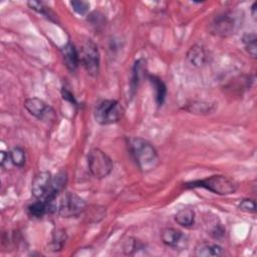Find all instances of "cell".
<instances>
[{
    "instance_id": "cell-1",
    "label": "cell",
    "mask_w": 257,
    "mask_h": 257,
    "mask_svg": "<svg viewBox=\"0 0 257 257\" xmlns=\"http://www.w3.org/2000/svg\"><path fill=\"white\" fill-rule=\"evenodd\" d=\"M127 146L136 165L143 173L152 172L159 166L160 157L149 141L142 138H130Z\"/></svg>"
},
{
    "instance_id": "cell-2",
    "label": "cell",
    "mask_w": 257,
    "mask_h": 257,
    "mask_svg": "<svg viewBox=\"0 0 257 257\" xmlns=\"http://www.w3.org/2000/svg\"><path fill=\"white\" fill-rule=\"evenodd\" d=\"M186 188H203L206 189L214 194L221 195V196H227L234 194L238 189V183L224 175H214L211 177H208L206 179L197 180L193 182H189L185 184Z\"/></svg>"
},
{
    "instance_id": "cell-3",
    "label": "cell",
    "mask_w": 257,
    "mask_h": 257,
    "mask_svg": "<svg viewBox=\"0 0 257 257\" xmlns=\"http://www.w3.org/2000/svg\"><path fill=\"white\" fill-rule=\"evenodd\" d=\"M87 166L91 176L97 180L106 178L113 169L110 157L98 148H93L88 152Z\"/></svg>"
},
{
    "instance_id": "cell-4",
    "label": "cell",
    "mask_w": 257,
    "mask_h": 257,
    "mask_svg": "<svg viewBox=\"0 0 257 257\" xmlns=\"http://www.w3.org/2000/svg\"><path fill=\"white\" fill-rule=\"evenodd\" d=\"M123 114V108L115 99H103L94 108V119L101 125L117 122Z\"/></svg>"
},
{
    "instance_id": "cell-5",
    "label": "cell",
    "mask_w": 257,
    "mask_h": 257,
    "mask_svg": "<svg viewBox=\"0 0 257 257\" xmlns=\"http://www.w3.org/2000/svg\"><path fill=\"white\" fill-rule=\"evenodd\" d=\"M78 54L80 63H82L86 72L91 76H96L99 71L100 59L96 44L91 39L86 38L81 42Z\"/></svg>"
},
{
    "instance_id": "cell-6",
    "label": "cell",
    "mask_w": 257,
    "mask_h": 257,
    "mask_svg": "<svg viewBox=\"0 0 257 257\" xmlns=\"http://www.w3.org/2000/svg\"><path fill=\"white\" fill-rule=\"evenodd\" d=\"M86 208L85 201L74 193L67 192L58 204L57 212L63 218H72L79 216Z\"/></svg>"
},
{
    "instance_id": "cell-7",
    "label": "cell",
    "mask_w": 257,
    "mask_h": 257,
    "mask_svg": "<svg viewBox=\"0 0 257 257\" xmlns=\"http://www.w3.org/2000/svg\"><path fill=\"white\" fill-rule=\"evenodd\" d=\"M210 32L219 37H228L236 29L235 18L229 13L218 14L209 24Z\"/></svg>"
},
{
    "instance_id": "cell-8",
    "label": "cell",
    "mask_w": 257,
    "mask_h": 257,
    "mask_svg": "<svg viewBox=\"0 0 257 257\" xmlns=\"http://www.w3.org/2000/svg\"><path fill=\"white\" fill-rule=\"evenodd\" d=\"M25 109L34 117L47 120L54 117V110L41 98L29 97L24 101Z\"/></svg>"
},
{
    "instance_id": "cell-9",
    "label": "cell",
    "mask_w": 257,
    "mask_h": 257,
    "mask_svg": "<svg viewBox=\"0 0 257 257\" xmlns=\"http://www.w3.org/2000/svg\"><path fill=\"white\" fill-rule=\"evenodd\" d=\"M52 180V176L50 174V172L44 171V172H40L38 173L31 184V192L32 195L36 198V199H40L42 198L46 191L48 190V187L50 185V182Z\"/></svg>"
},
{
    "instance_id": "cell-10",
    "label": "cell",
    "mask_w": 257,
    "mask_h": 257,
    "mask_svg": "<svg viewBox=\"0 0 257 257\" xmlns=\"http://www.w3.org/2000/svg\"><path fill=\"white\" fill-rule=\"evenodd\" d=\"M61 54H62L65 66L70 71H74L78 67V64L80 63L77 48L71 42H67L61 48Z\"/></svg>"
},
{
    "instance_id": "cell-11",
    "label": "cell",
    "mask_w": 257,
    "mask_h": 257,
    "mask_svg": "<svg viewBox=\"0 0 257 257\" xmlns=\"http://www.w3.org/2000/svg\"><path fill=\"white\" fill-rule=\"evenodd\" d=\"M187 59L193 66L200 67L208 62L209 55L202 45L195 44L188 50Z\"/></svg>"
},
{
    "instance_id": "cell-12",
    "label": "cell",
    "mask_w": 257,
    "mask_h": 257,
    "mask_svg": "<svg viewBox=\"0 0 257 257\" xmlns=\"http://www.w3.org/2000/svg\"><path fill=\"white\" fill-rule=\"evenodd\" d=\"M184 238V234L182 231L176 228H165L161 232L162 242L171 248H176L180 245Z\"/></svg>"
},
{
    "instance_id": "cell-13",
    "label": "cell",
    "mask_w": 257,
    "mask_h": 257,
    "mask_svg": "<svg viewBox=\"0 0 257 257\" xmlns=\"http://www.w3.org/2000/svg\"><path fill=\"white\" fill-rule=\"evenodd\" d=\"M223 248L215 243L202 242L195 247L194 254L198 257H217L222 255Z\"/></svg>"
},
{
    "instance_id": "cell-14",
    "label": "cell",
    "mask_w": 257,
    "mask_h": 257,
    "mask_svg": "<svg viewBox=\"0 0 257 257\" xmlns=\"http://www.w3.org/2000/svg\"><path fill=\"white\" fill-rule=\"evenodd\" d=\"M150 82L152 83L155 90V100L159 106H161L167 95V86L165 82L157 75H149Z\"/></svg>"
},
{
    "instance_id": "cell-15",
    "label": "cell",
    "mask_w": 257,
    "mask_h": 257,
    "mask_svg": "<svg viewBox=\"0 0 257 257\" xmlns=\"http://www.w3.org/2000/svg\"><path fill=\"white\" fill-rule=\"evenodd\" d=\"M175 221L182 227H191L195 222V212L193 209L184 208L177 212Z\"/></svg>"
},
{
    "instance_id": "cell-16",
    "label": "cell",
    "mask_w": 257,
    "mask_h": 257,
    "mask_svg": "<svg viewBox=\"0 0 257 257\" xmlns=\"http://www.w3.org/2000/svg\"><path fill=\"white\" fill-rule=\"evenodd\" d=\"M28 214L33 218H41L49 212V205L42 199H37L34 203L28 206Z\"/></svg>"
},
{
    "instance_id": "cell-17",
    "label": "cell",
    "mask_w": 257,
    "mask_h": 257,
    "mask_svg": "<svg viewBox=\"0 0 257 257\" xmlns=\"http://www.w3.org/2000/svg\"><path fill=\"white\" fill-rule=\"evenodd\" d=\"M215 103L207 102V101H194L192 104H189L186 109L191 113L197 114H207L211 113L215 109Z\"/></svg>"
},
{
    "instance_id": "cell-18",
    "label": "cell",
    "mask_w": 257,
    "mask_h": 257,
    "mask_svg": "<svg viewBox=\"0 0 257 257\" xmlns=\"http://www.w3.org/2000/svg\"><path fill=\"white\" fill-rule=\"evenodd\" d=\"M66 240H67V235H66L65 231L62 229H56L52 233V239H51V243L49 245L50 250L60 251L63 248Z\"/></svg>"
},
{
    "instance_id": "cell-19",
    "label": "cell",
    "mask_w": 257,
    "mask_h": 257,
    "mask_svg": "<svg viewBox=\"0 0 257 257\" xmlns=\"http://www.w3.org/2000/svg\"><path fill=\"white\" fill-rule=\"evenodd\" d=\"M9 155H10V160H11L12 165H14L18 168H22L25 165L26 154L22 148H20V147L13 148L9 152Z\"/></svg>"
},
{
    "instance_id": "cell-20",
    "label": "cell",
    "mask_w": 257,
    "mask_h": 257,
    "mask_svg": "<svg viewBox=\"0 0 257 257\" xmlns=\"http://www.w3.org/2000/svg\"><path fill=\"white\" fill-rule=\"evenodd\" d=\"M256 41H257V38L255 33H246L242 37V42L245 46V49L253 58L256 57V51H257Z\"/></svg>"
},
{
    "instance_id": "cell-21",
    "label": "cell",
    "mask_w": 257,
    "mask_h": 257,
    "mask_svg": "<svg viewBox=\"0 0 257 257\" xmlns=\"http://www.w3.org/2000/svg\"><path fill=\"white\" fill-rule=\"evenodd\" d=\"M142 60H138L133 68V75H132V81H131V87L132 90H136V88L139 85V81L141 78V70H142Z\"/></svg>"
},
{
    "instance_id": "cell-22",
    "label": "cell",
    "mask_w": 257,
    "mask_h": 257,
    "mask_svg": "<svg viewBox=\"0 0 257 257\" xmlns=\"http://www.w3.org/2000/svg\"><path fill=\"white\" fill-rule=\"evenodd\" d=\"M239 210L245 212V213H255L256 212V202L254 199L246 198L240 201L238 204Z\"/></svg>"
},
{
    "instance_id": "cell-23",
    "label": "cell",
    "mask_w": 257,
    "mask_h": 257,
    "mask_svg": "<svg viewBox=\"0 0 257 257\" xmlns=\"http://www.w3.org/2000/svg\"><path fill=\"white\" fill-rule=\"evenodd\" d=\"M70 5L72 9L79 15H85L90 7V4L86 1H71Z\"/></svg>"
},
{
    "instance_id": "cell-24",
    "label": "cell",
    "mask_w": 257,
    "mask_h": 257,
    "mask_svg": "<svg viewBox=\"0 0 257 257\" xmlns=\"http://www.w3.org/2000/svg\"><path fill=\"white\" fill-rule=\"evenodd\" d=\"M28 6L30 7V9L42 14V15H45V16H50L49 14V9L42 3V2H39V1H29L28 3Z\"/></svg>"
},
{
    "instance_id": "cell-25",
    "label": "cell",
    "mask_w": 257,
    "mask_h": 257,
    "mask_svg": "<svg viewBox=\"0 0 257 257\" xmlns=\"http://www.w3.org/2000/svg\"><path fill=\"white\" fill-rule=\"evenodd\" d=\"M61 94H62L63 99L69 101L72 104H76V100L74 98V95H73V93L69 89H67L66 87H63L62 90H61Z\"/></svg>"
},
{
    "instance_id": "cell-26",
    "label": "cell",
    "mask_w": 257,
    "mask_h": 257,
    "mask_svg": "<svg viewBox=\"0 0 257 257\" xmlns=\"http://www.w3.org/2000/svg\"><path fill=\"white\" fill-rule=\"evenodd\" d=\"M0 156H1V162H0L1 163V167L4 168V169H8L9 164H12L11 160H10L9 153H7L5 151H1Z\"/></svg>"
},
{
    "instance_id": "cell-27",
    "label": "cell",
    "mask_w": 257,
    "mask_h": 257,
    "mask_svg": "<svg viewBox=\"0 0 257 257\" xmlns=\"http://www.w3.org/2000/svg\"><path fill=\"white\" fill-rule=\"evenodd\" d=\"M251 13H252L253 18H256V2H254L251 6Z\"/></svg>"
}]
</instances>
